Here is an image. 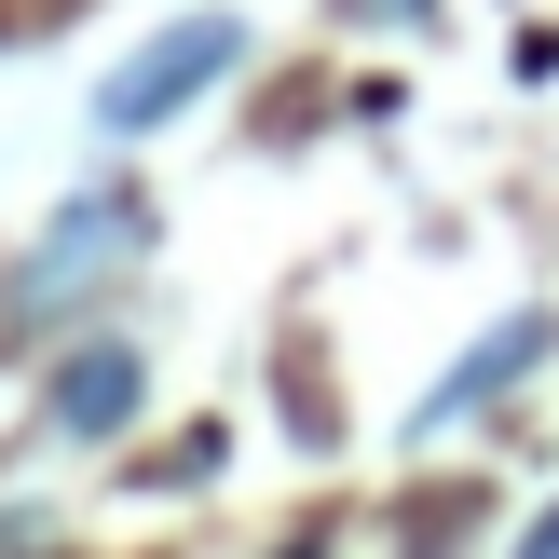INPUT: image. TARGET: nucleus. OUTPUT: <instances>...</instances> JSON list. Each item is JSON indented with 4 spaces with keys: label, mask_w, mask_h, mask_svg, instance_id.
Masks as SVG:
<instances>
[{
    "label": "nucleus",
    "mask_w": 559,
    "mask_h": 559,
    "mask_svg": "<svg viewBox=\"0 0 559 559\" xmlns=\"http://www.w3.org/2000/svg\"><path fill=\"white\" fill-rule=\"evenodd\" d=\"M233 69H246V27H233V14H178L164 41H136L123 69L96 82V123H109V136H151V123H178L191 96H218Z\"/></svg>",
    "instance_id": "nucleus-1"
},
{
    "label": "nucleus",
    "mask_w": 559,
    "mask_h": 559,
    "mask_svg": "<svg viewBox=\"0 0 559 559\" xmlns=\"http://www.w3.org/2000/svg\"><path fill=\"white\" fill-rule=\"evenodd\" d=\"M136 246H151V205H136V191H82V205L55 218L27 260H14V314H55V300H82L109 260H136Z\"/></svg>",
    "instance_id": "nucleus-2"
},
{
    "label": "nucleus",
    "mask_w": 559,
    "mask_h": 559,
    "mask_svg": "<svg viewBox=\"0 0 559 559\" xmlns=\"http://www.w3.org/2000/svg\"><path fill=\"white\" fill-rule=\"evenodd\" d=\"M136 342H82V355H55V382H41V424L55 437H123L136 424Z\"/></svg>",
    "instance_id": "nucleus-3"
},
{
    "label": "nucleus",
    "mask_w": 559,
    "mask_h": 559,
    "mask_svg": "<svg viewBox=\"0 0 559 559\" xmlns=\"http://www.w3.org/2000/svg\"><path fill=\"white\" fill-rule=\"evenodd\" d=\"M546 342H559V328H546V314H506V328H491V342H478V355H464V369H451V382H437V396H424V409H409V437H451V424H464V409H491V396H506V382H533V369H546Z\"/></svg>",
    "instance_id": "nucleus-4"
},
{
    "label": "nucleus",
    "mask_w": 559,
    "mask_h": 559,
    "mask_svg": "<svg viewBox=\"0 0 559 559\" xmlns=\"http://www.w3.org/2000/svg\"><path fill=\"white\" fill-rule=\"evenodd\" d=\"M519 559H559V506H546V519H533V546H519Z\"/></svg>",
    "instance_id": "nucleus-5"
},
{
    "label": "nucleus",
    "mask_w": 559,
    "mask_h": 559,
    "mask_svg": "<svg viewBox=\"0 0 559 559\" xmlns=\"http://www.w3.org/2000/svg\"><path fill=\"white\" fill-rule=\"evenodd\" d=\"M300 559H314V546H300Z\"/></svg>",
    "instance_id": "nucleus-6"
}]
</instances>
